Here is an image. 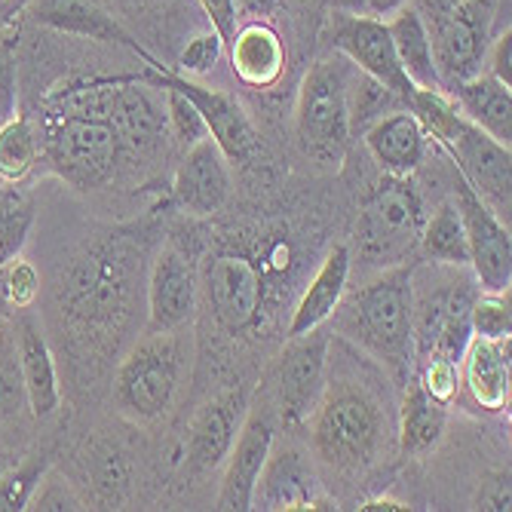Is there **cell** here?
<instances>
[{
    "instance_id": "obj_40",
    "label": "cell",
    "mask_w": 512,
    "mask_h": 512,
    "mask_svg": "<svg viewBox=\"0 0 512 512\" xmlns=\"http://www.w3.org/2000/svg\"><path fill=\"white\" fill-rule=\"evenodd\" d=\"M25 509H37V512H71V509H86V500L68 485V479L62 473H56L53 467L43 473L40 485L34 488L31 500Z\"/></svg>"
},
{
    "instance_id": "obj_14",
    "label": "cell",
    "mask_w": 512,
    "mask_h": 512,
    "mask_svg": "<svg viewBox=\"0 0 512 512\" xmlns=\"http://www.w3.org/2000/svg\"><path fill=\"white\" fill-rule=\"evenodd\" d=\"M203 286L215 319L227 332H246L255 325L264 301V279L252 258L218 252L206 261Z\"/></svg>"
},
{
    "instance_id": "obj_42",
    "label": "cell",
    "mask_w": 512,
    "mask_h": 512,
    "mask_svg": "<svg viewBox=\"0 0 512 512\" xmlns=\"http://www.w3.org/2000/svg\"><path fill=\"white\" fill-rule=\"evenodd\" d=\"M421 387L442 405H448L454 396H457V387H460V362H451V359H442V356H433V359H424L421 362Z\"/></svg>"
},
{
    "instance_id": "obj_26",
    "label": "cell",
    "mask_w": 512,
    "mask_h": 512,
    "mask_svg": "<svg viewBox=\"0 0 512 512\" xmlns=\"http://www.w3.org/2000/svg\"><path fill=\"white\" fill-rule=\"evenodd\" d=\"M448 96L457 102L460 114L485 129L494 142L512 148V89L494 80L491 74H476L448 89Z\"/></svg>"
},
{
    "instance_id": "obj_25",
    "label": "cell",
    "mask_w": 512,
    "mask_h": 512,
    "mask_svg": "<svg viewBox=\"0 0 512 512\" xmlns=\"http://www.w3.org/2000/svg\"><path fill=\"white\" fill-rule=\"evenodd\" d=\"M460 384L482 411L509 405V338H470L460 356Z\"/></svg>"
},
{
    "instance_id": "obj_19",
    "label": "cell",
    "mask_w": 512,
    "mask_h": 512,
    "mask_svg": "<svg viewBox=\"0 0 512 512\" xmlns=\"http://www.w3.org/2000/svg\"><path fill=\"white\" fill-rule=\"evenodd\" d=\"M10 322H13V335H16V353H19V365H22L31 414H34V421H46V417H53L62 405V387H59L50 341H46V335L40 329V319L31 313V307L13 310Z\"/></svg>"
},
{
    "instance_id": "obj_7",
    "label": "cell",
    "mask_w": 512,
    "mask_h": 512,
    "mask_svg": "<svg viewBox=\"0 0 512 512\" xmlns=\"http://www.w3.org/2000/svg\"><path fill=\"white\" fill-rule=\"evenodd\" d=\"M184 375V341L169 332H148L120 362L114 378V399L120 411L138 421L160 417Z\"/></svg>"
},
{
    "instance_id": "obj_29",
    "label": "cell",
    "mask_w": 512,
    "mask_h": 512,
    "mask_svg": "<svg viewBox=\"0 0 512 512\" xmlns=\"http://www.w3.org/2000/svg\"><path fill=\"white\" fill-rule=\"evenodd\" d=\"M396 56L408 74V80L417 89H442L439 83V71L433 62V43H430V28L424 22V16L417 13L411 4H405L402 10L393 13V19L387 22Z\"/></svg>"
},
{
    "instance_id": "obj_41",
    "label": "cell",
    "mask_w": 512,
    "mask_h": 512,
    "mask_svg": "<svg viewBox=\"0 0 512 512\" xmlns=\"http://www.w3.org/2000/svg\"><path fill=\"white\" fill-rule=\"evenodd\" d=\"M221 56H224V40L215 31H206V34H197L188 40V46H184L181 56H178L175 71L184 77H206L215 71Z\"/></svg>"
},
{
    "instance_id": "obj_45",
    "label": "cell",
    "mask_w": 512,
    "mask_h": 512,
    "mask_svg": "<svg viewBox=\"0 0 512 512\" xmlns=\"http://www.w3.org/2000/svg\"><path fill=\"white\" fill-rule=\"evenodd\" d=\"M509 500H512V497H509V473H506V476H500V479L494 482L491 494H485V497L479 500V503H482L479 509H497V512L506 509V512H509Z\"/></svg>"
},
{
    "instance_id": "obj_2",
    "label": "cell",
    "mask_w": 512,
    "mask_h": 512,
    "mask_svg": "<svg viewBox=\"0 0 512 512\" xmlns=\"http://www.w3.org/2000/svg\"><path fill=\"white\" fill-rule=\"evenodd\" d=\"M411 267H387L378 279L365 283L347 301L341 298L335 313V332L378 359L405 387L414 359L411 335Z\"/></svg>"
},
{
    "instance_id": "obj_47",
    "label": "cell",
    "mask_w": 512,
    "mask_h": 512,
    "mask_svg": "<svg viewBox=\"0 0 512 512\" xmlns=\"http://www.w3.org/2000/svg\"><path fill=\"white\" fill-rule=\"evenodd\" d=\"M279 7V0H237V13L249 19H270Z\"/></svg>"
},
{
    "instance_id": "obj_23",
    "label": "cell",
    "mask_w": 512,
    "mask_h": 512,
    "mask_svg": "<svg viewBox=\"0 0 512 512\" xmlns=\"http://www.w3.org/2000/svg\"><path fill=\"white\" fill-rule=\"evenodd\" d=\"M230 68L252 89H270L286 74V43L267 19L243 22L230 37Z\"/></svg>"
},
{
    "instance_id": "obj_50",
    "label": "cell",
    "mask_w": 512,
    "mask_h": 512,
    "mask_svg": "<svg viewBox=\"0 0 512 512\" xmlns=\"http://www.w3.org/2000/svg\"><path fill=\"white\" fill-rule=\"evenodd\" d=\"M362 512H399V509H408L402 500H393V497H378V500H368L359 506Z\"/></svg>"
},
{
    "instance_id": "obj_38",
    "label": "cell",
    "mask_w": 512,
    "mask_h": 512,
    "mask_svg": "<svg viewBox=\"0 0 512 512\" xmlns=\"http://www.w3.org/2000/svg\"><path fill=\"white\" fill-rule=\"evenodd\" d=\"M166 99V117H169V132L175 135V142L181 145H197L203 138H209V126L203 114L194 108L188 96H181L178 89H160Z\"/></svg>"
},
{
    "instance_id": "obj_3",
    "label": "cell",
    "mask_w": 512,
    "mask_h": 512,
    "mask_svg": "<svg viewBox=\"0 0 512 512\" xmlns=\"http://www.w3.org/2000/svg\"><path fill=\"white\" fill-rule=\"evenodd\" d=\"M381 402L353 381L325 384L319 405L310 417V439L316 457L338 473L368 467L384 445Z\"/></svg>"
},
{
    "instance_id": "obj_5",
    "label": "cell",
    "mask_w": 512,
    "mask_h": 512,
    "mask_svg": "<svg viewBox=\"0 0 512 512\" xmlns=\"http://www.w3.org/2000/svg\"><path fill=\"white\" fill-rule=\"evenodd\" d=\"M353 65L335 53L316 59L301 86L295 105V138L301 154L325 172H338L350 148V108L347 86Z\"/></svg>"
},
{
    "instance_id": "obj_46",
    "label": "cell",
    "mask_w": 512,
    "mask_h": 512,
    "mask_svg": "<svg viewBox=\"0 0 512 512\" xmlns=\"http://www.w3.org/2000/svg\"><path fill=\"white\" fill-rule=\"evenodd\" d=\"M460 0H411V7L424 16V22L430 25V22H436L439 16H445L451 7H457Z\"/></svg>"
},
{
    "instance_id": "obj_35",
    "label": "cell",
    "mask_w": 512,
    "mask_h": 512,
    "mask_svg": "<svg viewBox=\"0 0 512 512\" xmlns=\"http://www.w3.org/2000/svg\"><path fill=\"white\" fill-rule=\"evenodd\" d=\"M53 467L50 451H34L19 463H7L0 470V512H19L28 506L34 488L40 485L43 473Z\"/></svg>"
},
{
    "instance_id": "obj_22",
    "label": "cell",
    "mask_w": 512,
    "mask_h": 512,
    "mask_svg": "<svg viewBox=\"0 0 512 512\" xmlns=\"http://www.w3.org/2000/svg\"><path fill=\"white\" fill-rule=\"evenodd\" d=\"M252 509H338L316 491L313 467L295 448L270 451L255 482Z\"/></svg>"
},
{
    "instance_id": "obj_10",
    "label": "cell",
    "mask_w": 512,
    "mask_h": 512,
    "mask_svg": "<svg viewBox=\"0 0 512 512\" xmlns=\"http://www.w3.org/2000/svg\"><path fill=\"white\" fill-rule=\"evenodd\" d=\"M145 65H148V71L142 74L145 83H151L154 89H178L181 96H188L194 102V108L203 114V120L209 126V138L218 145L224 160L243 163L258 151V132L234 96H227L221 89L203 86L191 77L166 68L157 56H151Z\"/></svg>"
},
{
    "instance_id": "obj_49",
    "label": "cell",
    "mask_w": 512,
    "mask_h": 512,
    "mask_svg": "<svg viewBox=\"0 0 512 512\" xmlns=\"http://www.w3.org/2000/svg\"><path fill=\"white\" fill-rule=\"evenodd\" d=\"M405 4H411V0H368V16H393L396 10H402Z\"/></svg>"
},
{
    "instance_id": "obj_44",
    "label": "cell",
    "mask_w": 512,
    "mask_h": 512,
    "mask_svg": "<svg viewBox=\"0 0 512 512\" xmlns=\"http://www.w3.org/2000/svg\"><path fill=\"white\" fill-rule=\"evenodd\" d=\"M485 62H488V74L512 89V31L509 28L497 40H491Z\"/></svg>"
},
{
    "instance_id": "obj_11",
    "label": "cell",
    "mask_w": 512,
    "mask_h": 512,
    "mask_svg": "<svg viewBox=\"0 0 512 512\" xmlns=\"http://www.w3.org/2000/svg\"><path fill=\"white\" fill-rule=\"evenodd\" d=\"M325 40L332 43V50L341 53L356 71L375 77L387 89L408 105L414 96V83L408 80L396 46L390 37V28L378 16H347V13H332L329 28H325Z\"/></svg>"
},
{
    "instance_id": "obj_20",
    "label": "cell",
    "mask_w": 512,
    "mask_h": 512,
    "mask_svg": "<svg viewBox=\"0 0 512 512\" xmlns=\"http://www.w3.org/2000/svg\"><path fill=\"white\" fill-rule=\"evenodd\" d=\"M108 123L114 126L123 148H154L169 132L166 108L154 96V86L142 77L111 80Z\"/></svg>"
},
{
    "instance_id": "obj_33",
    "label": "cell",
    "mask_w": 512,
    "mask_h": 512,
    "mask_svg": "<svg viewBox=\"0 0 512 512\" xmlns=\"http://www.w3.org/2000/svg\"><path fill=\"white\" fill-rule=\"evenodd\" d=\"M34 215L37 209L31 194L19 188V181H7V188L0 191V267L13 261L28 243Z\"/></svg>"
},
{
    "instance_id": "obj_31",
    "label": "cell",
    "mask_w": 512,
    "mask_h": 512,
    "mask_svg": "<svg viewBox=\"0 0 512 512\" xmlns=\"http://www.w3.org/2000/svg\"><path fill=\"white\" fill-rule=\"evenodd\" d=\"M417 249L424 252L433 264L448 267H470V249H467V230H463V218L454 206V200H445L436 206V212L424 221L421 243Z\"/></svg>"
},
{
    "instance_id": "obj_51",
    "label": "cell",
    "mask_w": 512,
    "mask_h": 512,
    "mask_svg": "<svg viewBox=\"0 0 512 512\" xmlns=\"http://www.w3.org/2000/svg\"><path fill=\"white\" fill-rule=\"evenodd\" d=\"M10 304H7V295H4V283H0V325H4L10 319Z\"/></svg>"
},
{
    "instance_id": "obj_27",
    "label": "cell",
    "mask_w": 512,
    "mask_h": 512,
    "mask_svg": "<svg viewBox=\"0 0 512 512\" xmlns=\"http://www.w3.org/2000/svg\"><path fill=\"white\" fill-rule=\"evenodd\" d=\"M350 249L347 246H335L325 261L319 264V270L313 273L310 286L304 289L295 313H292V322H289V338L295 335H304L316 325H322L325 319L332 316V310L338 307V301L344 298L347 292V283H350Z\"/></svg>"
},
{
    "instance_id": "obj_17",
    "label": "cell",
    "mask_w": 512,
    "mask_h": 512,
    "mask_svg": "<svg viewBox=\"0 0 512 512\" xmlns=\"http://www.w3.org/2000/svg\"><path fill=\"white\" fill-rule=\"evenodd\" d=\"M249 411V390L246 387H230L209 399L197 417L191 421L188 436V470L206 473L215 470L218 463L230 454L237 442V433L246 421Z\"/></svg>"
},
{
    "instance_id": "obj_43",
    "label": "cell",
    "mask_w": 512,
    "mask_h": 512,
    "mask_svg": "<svg viewBox=\"0 0 512 512\" xmlns=\"http://www.w3.org/2000/svg\"><path fill=\"white\" fill-rule=\"evenodd\" d=\"M200 7L206 13V19L212 22V31L224 40V46L230 43L237 31V0H200Z\"/></svg>"
},
{
    "instance_id": "obj_15",
    "label": "cell",
    "mask_w": 512,
    "mask_h": 512,
    "mask_svg": "<svg viewBox=\"0 0 512 512\" xmlns=\"http://www.w3.org/2000/svg\"><path fill=\"white\" fill-rule=\"evenodd\" d=\"M270 451H273V414L261 402L246 411V421L237 433V442L227 454L230 460H227V473H224L215 509H221V512L252 509L255 482L264 470Z\"/></svg>"
},
{
    "instance_id": "obj_36",
    "label": "cell",
    "mask_w": 512,
    "mask_h": 512,
    "mask_svg": "<svg viewBox=\"0 0 512 512\" xmlns=\"http://www.w3.org/2000/svg\"><path fill=\"white\" fill-rule=\"evenodd\" d=\"M19 108V25L16 19L0 28V126Z\"/></svg>"
},
{
    "instance_id": "obj_9",
    "label": "cell",
    "mask_w": 512,
    "mask_h": 512,
    "mask_svg": "<svg viewBox=\"0 0 512 512\" xmlns=\"http://www.w3.org/2000/svg\"><path fill=\"white\" fill-rule=\"evenodd\" d=\"M332 332L316 325V329L295 335L289 347L279 356L276 368V411L283 430H301L319 405L325 390V368H329Z\"/></svg>"
},
{
    "instance_id": "obj_13",
    "label": "cell",
    "mask_w": 512,
    "mask_h": 512,
    "mask_svg": "<svg viewBox=\"0 0 512 512\" xmlns=\"http://www.w3.org/2000/svg\"><path fill=\"white\" fill-rule=\"evenodd\" d=\"M470 307L473 292L463 283H448L445 289L427 295L421 304H411V335H414V353L424 359L442 356L451 362H460L473 338L470 325Z\"/></svg>"
},
{
    "instance_id": "obj_32",
    "label": "cell",
    "mask_w": 512,
    "mask_h": 512,
    "mask_svg": "<svg viewBox=\"0 0 512 512\" xmlns=\"http://www.w3.org/2000/svg\"><path fill=\"white\" fill-rule=\"evenodd\" d=\"M347 108H350V135H362L371 123H378L381 117L408 108L393 89L378 83L375 77H368L353 68L350 86H347Z\"/></svg>"
},
{
    "instance_id": "obj_39",
    "label": "cell",
    "mask_w": 512,
    "mask_h": 512,
    "mask_svg": "<svg viewBox=\"0 0 512 512\" xmlns=\"http://www.w3.org/2000/svg\"><path fill=\"white\" fill-rule=\"evenodd\" d=\"M0 283H4L10 310H28L40 298V276H37L34 264L19 255L0 267Z\"/></svg>"
},
{
    "instance_id": "obj_16",
    "label": "cell",
    "mask_w": 512,
    "mask_h": 512,
    "mask_svg": "<svg viewBox=\"0 0 512 512\" xmlns=\"http://www.w3.org/2000/svg\"><path fill=\"white\" fill-rule=\"evenodd\" d=\"M22 16L31 25L50 28L68 37H83L96 43H114L126 46L129 53H135L142 62L151 59V53L138 43L111 10H105L99 0H28Z\"/></svg>"
},
{
    "instance_id": "obj_48",
    "label": "cell",
    "mask_w": 512,
    "mask_h": 512,
    "mask_svg": "<svg viewBox=\"0 0 512 512\" xmlns=\"http://www.w3.org/2000/svg\"><path fill=\"white\" fill-rule=\"evenodd\" d=\"M325 7L332 13H347V16H368V0H325Z\"/></svg>"
},
{
    "instance_id": "obj_34",
    "label": "cell",
    "mask_w": 512,
    "mask_h": 512,
    "mask_svg": "<svg viewBox=\"0 0 512 512\" xmlns=\"http://www.w3.org/2000/svg\"><path fill=\"white\" fill-rule=\"evenodd\" d=\"M40 160V135L28 117H13L0 126V178L22 181Z\"/></svg>"
},
{
    "instance_id": "obj_1",
    "label": "cell",
    "mask_w": 512,
    "mask_h": 512,
    "mask_svg": "<svg viewBox=\"0 0 512 512\" xmlns=\"http://www.w3.org/2000/svg\"><path fill=\"white\" fill-rule=\"evenodd\" d=\"M408 111L421 120L424 132L451 157L460 178L488 203V209L509 224L512 209V157L509 148L460 114L445 89H414Z\"/></svg>"
},
{
    "instance_id": "obj_8",
    "label": "cell",
    "mask_w": 512,
    "mask_h": 512,
    "mask_svg": "<svg viewBox=\"0 0 512 512\" xmlns=\"http://www.w3.org/2000/svg\"><path fill=\"white\" fill-rule=\"evenodd\" d=\"M494 16L497 0H460L457 7H451L445 16L427 25L433 43V62L445 92L482 71L491 46Z\"/></svg>"
},
{
    "instance_id": "obj_37",
    "label": "cell",
    "mask_w": 512,
    "mask_h": 512,
    "mask_svg": "<svg viewBox=\"0 0 512 512\" xmlns=\"http://www.w3.org/2000/svg\"><path fill=\"white\" fill-rule=\"evenodd\" d=\"M470 325L476 338H509L512 332V310H509V289L506 292H485L473 298Z\"/></svg>"
},
{
    "instance_id": "obj_18",
    "label": "cell",
    "mask_w": 512,
    "mask_h": 512,
    "mask_svg": "<svg viewBox=\"0 0 512 512\" xmlns=\"http://www.w3.org/2000/svg\"><path fill=\"white\" fill-rule=\"evenodd\" d=\"M197 307V273L191 258L175 246H166L148 279V332L178 329Z\"/></svg>"
},
{
    "instance_id": "obj_28",
    "label": "cell",
    "mask_w": 512,
    "mask_h": 512,
    "mask_svg": "<svg viewBox=\"0 0 512 512\" xmlns=\"http://www.w3.org/2000/svg\"><path fill=\"white\" fill-rule=\"evenodd\" d=\"M445 405L436 402L421 381H405L402 408H399V448L405 457H421L433 451L445 436Z\"/></svg>"
},
{
    "instance_id": "obj_52",
    "label": "cell",
    "mask_w": 512,
    "mask_h": 512,
    "mask_svg": "<svg viewBox=\"0 0 512 512\" xmlns=\"http://www.w3.org/2000/svg\"><path fill=\"white\" fill-rule=\"evenodd\" d=\"M7 463H10V457H7L4 451H0V470H4V467H7Z\"/></svg>"
},
{
    "instance_id": "obj_4",
    "label": "cell",
    "mask_w": 512,
    "mask_h": 512,
    "mask_svg": "<svg viewBox=\"0 0 512 512\" xmlns=\"http://www.w3.org/2000/svg\"><path fill=\"white\" fill-rule=\"evenodd\" d=\"M37 135L40 160L71 188L99 191L114 178L123 145L105 114L43 105Z\"/></svg>"
},
{
    "instance_id": "obj_21",
    "label": "cell",
    "mask_w": 512,
    "mask_h": 512,
    "mask_svg": "<svg viewBox=\"0 0 512 512\" xmlns=\"http://www.w3.org/2000/svg\"><path fill=\"white\" fill-rule=\"evenodd\" d=\"M172 194L181 203V209H188L191 215H215L224 209L230 200V172L224 163V154L212 138L191 145L184 160L175 169L172 178Z\"/></svg>"
},
{
    "instance_id": "obj_30",
    "label": "cell",
    "mask_w": 512,
    "mask_h": 512,
    "mask_svg": "<svg viewBox=\"0 0 512 512\" xmlns=\"http://www.w3.org/2000/svg\"><path fill=\"white\" fill-rule=\"evenodd\" d=\"M28 421H34V414H31L28 393H25L13 322L7 319L0 325V436H13Z\"/></svg>"
},
{
    "instance_id": "obj_24",
    "label": "cell",
    "mask_w": 512,
    "mask_h": 512,
    "mask_svg": "<svg viewBox=\"0 0 512 512\" xmlns=\"http://www.w3.org/2000/svg\"><path fill=\"white\" fill-rule=\"evenodd\" d=\"M365 148L387 175H411L427 157V132L408 108H399L365 132Z\"/></svg>"
},
{
    "instance_id": "obj_12",
    "label": "cell",
    "mask_w": 512,
    "mask_h": 512,
    "mask_svg": "<svg viewBox=\"0 0 512 512\" xmlns=\"http://www.w3.org/2000/svg\"><path fill=\"white\" fill-rule=\"evenodd\" d=\"M454 206L467 230L470 267L485 292H506L512 283V240L509 227L488 209V203L467 181L454 178Z\"/></svg>"
},
{
    "instance_id": "obj_6",
    "label": "cell",
    "mask_w": 512,
    "mask_h": 512,
    "mask_svg": "<svg viewBox=\"0 0 512 512\" xmlns=\"http://www.w3.org/2000/svg\"><path fill=\"white\" fill-rule=\"evenodd\" d=\"M427 212L408 175H387L371 188L356 221V252L368 267H399L421 243Z\"/></svg>"
}]
</instances>
